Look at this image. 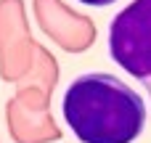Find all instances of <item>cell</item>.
Masks as SVG:
<instances>
[{
	"mask_svg": "<svg viewBox=\"0 0 151 143\" xmlns=\"http://www.w3.org/2000/svg\"><path fill=\"white\" fill-rule=\"evenodd\" d=\"M61 117L80 143H135L149 125V103L117 74L82 72L61 96Z\"/></svg>",
	"mask_w": 151,
	"mask_h": 143,
	"instance_id": "obj_1",
	"label": "cell"
},
{
	"mask_svg": "<svg viewBox=\"0 0 151 143\" xmlns=\"http://www.w3.org/2000/svg\"><path fill=\"white\" fill-rule=\"evenodd\" d=\"M109 58L151 93V0H133L106 32Z\"/></svg>",
	"mask_w": 151,
	"mask_h": 143,
	"instance_id": "obj_2",
	"label": "cell"
},
{
	"mask_svg": "<svg viewBox=\"0 0 151 143\" xmlns=\"http://www.w3.org/2000/svg\"><path fill=\"white\" fill-rule=\"evenodd\" d=\"M82 5H90V8H106V5H114L117 0H77Z\"/></svg>",
	"mask_w": 151,
	"mask_h": 143,
	"instance_id": "obj_3",
	"label": "cell"
}]
</instances>
